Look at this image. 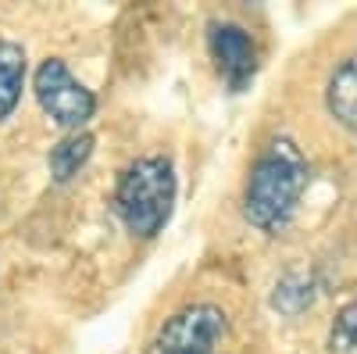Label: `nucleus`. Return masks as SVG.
I'll use <instances>...</instances> for the list:
<instances>
[{
	"label": "nucleus",
	"instance_id": "nucleus-1",
	"mask_svg": "<svg viewBox=\"0 0 357 354\" xmlns=\"http://www.w3.org/2000/svg\"><path fill=\"white\" fill-rule=\"evenodd\" d=\"M307 186V161L289 136H275L254 161L243 190V215L261 233H282Z\"/></svg>",
	"mask_w": 357,
	"mask_h": 354
},
{
	"label": "nucleus",
	"instance_id": "nucleus-2",
	"mask_svg": "<svg viewBox=\"0 0 357 354\" xmlns=\"http://www.w3.org/2000/svg\"><path fill=\"white\" fill-rule=\"evenodd\" d=\"M114 208L132 236H158L175 208V168L168 158H139L126 168Z\"/></svg>",
	"mask_w": 357,
	"mask_h": 354
},
{
	"label": "nucleus",
	"instance_id": "nucleus-3",
	"mask_svg": "<svg viewBox=\"0 0 357 354\" xmlns=\"http://www.w3.org/2000/svg\"><path fill=\"white\" fill-rule=\"evenodd\" d=\"M33 90H36L40 108L54 118L57 126H65L72 133H79L97 111V97L68 72V65L61 61V57H47V61L36 68Z\"/></svg>",
	"mask_w": 357,
	"mask_h": 354
},
{
	"label": "nucleus",
	"instance_id": "nucleus-4",
	"mask_svg": "<svg viewBox=\"0 0 357 354\" xmlns=\"http://www.w3.org/2000/svg\"><path fill=\"white\" fill-rule=\"evenodd\" d=\"M229 333V315L218 304H190L175 311L151 344V354H215Z\"/></svg>",
	"mask_w": 357,
	"mask_h": 354
},
{
	"label": "nucleus",
	"instance_id": "nucleus-5",
	"mask_svg": "<svg viewBox=\"0 0 357 354\" xmlns=\"http://www.w3.org/2000/svg\"><path fill=\"white\" fill-rule=\"evenodd\" d=\"M207 47H211V57H215L222 79L229 82V90L240 94L257 72V47H254L250 33L232 22H211Z\"/></svg>",
	"mask_w": 357,
	"mask_h": 354
},
{
	"label": "nucleus",
	"instance_id": "nucleus-6",
	"mask_svg": "<svg viewBox=\"0 0 357 354\" xmlns=\"http://www.w3.org/2000/svg\"><path fill=\"white\" fill-rule=\"evenodd\" d=\"M325 104H329L340 126L357 133V57H347L333 72L329 86H325Z\"/></svg>",
	"mask_w": 357,
	"mask_h": 354
},
{
	"label": "nucleus",
	"instance_id": "nucleus-7",
	"mask_svg": "<svg viewBox=\"0 0 357 354\" xmlns=\"http://www.w3.org/2000/svg\"><path fill=\"white\" fill-rule=\"evenodd\" d=\"M25 86V50L11 40H0V122L11 118Z\"/></svg>",
	"mask_w": 357,
	"mask_h": 354
},
{
	"label": "nucleus",
	"instance_id": "nucleus-8",
	"mask_svg": "<svg viewBox=\"0 0 357 354\" xmlns=\"http://www.w3.org/2000/svg\"><path fill=\"white\" fill-rule=\"evenodd\" d=\"M89 154H93V136H89V133L65 136L61 143H54L50 154H47L50 175H54L57 183H68L72 175H79V168L89 161Z\"/></svg>",
	"mask_w": 357,
	"mask_h": 354
},
{
	"label": "nucleus",
	"instance_id": "nucleus-9",
	"mask_svg": "<svg viewBox=\"0 0 357 354\" xmlns=\"http://www.w3.org/2000/svg\"><path fill=\"white\" fill-rule=\"evenodd\" d=\"M329 351L333 354H357V301H347L336 311L333 333H329Z\"/></svg>",
	"mask_w": 357,
	"mask_h": 354
}]
</instances>
